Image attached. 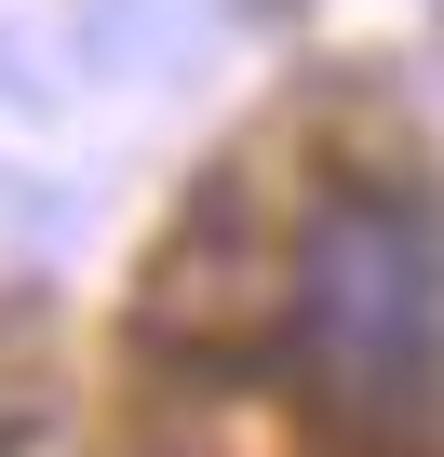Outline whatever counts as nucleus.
Wrapping results in <instances>:
<instances>
[{
  "mask_svg": "<svg viewBox=\"0 0 444 457\" xmlns=\"http://www.w3.org/2000/svg\"><path fill=\"white\" fill-rule=\"evenodd\" d=\"M283 337H297V377L350 430L417 417L444 390V243H431V215H404L377 188H337L297 243Z\"/></svg>",
  "mask_w": 444,
  "mask_h": 457,
  "instance_id": "1",
  "label": "nucleus"
}]
</instances>
